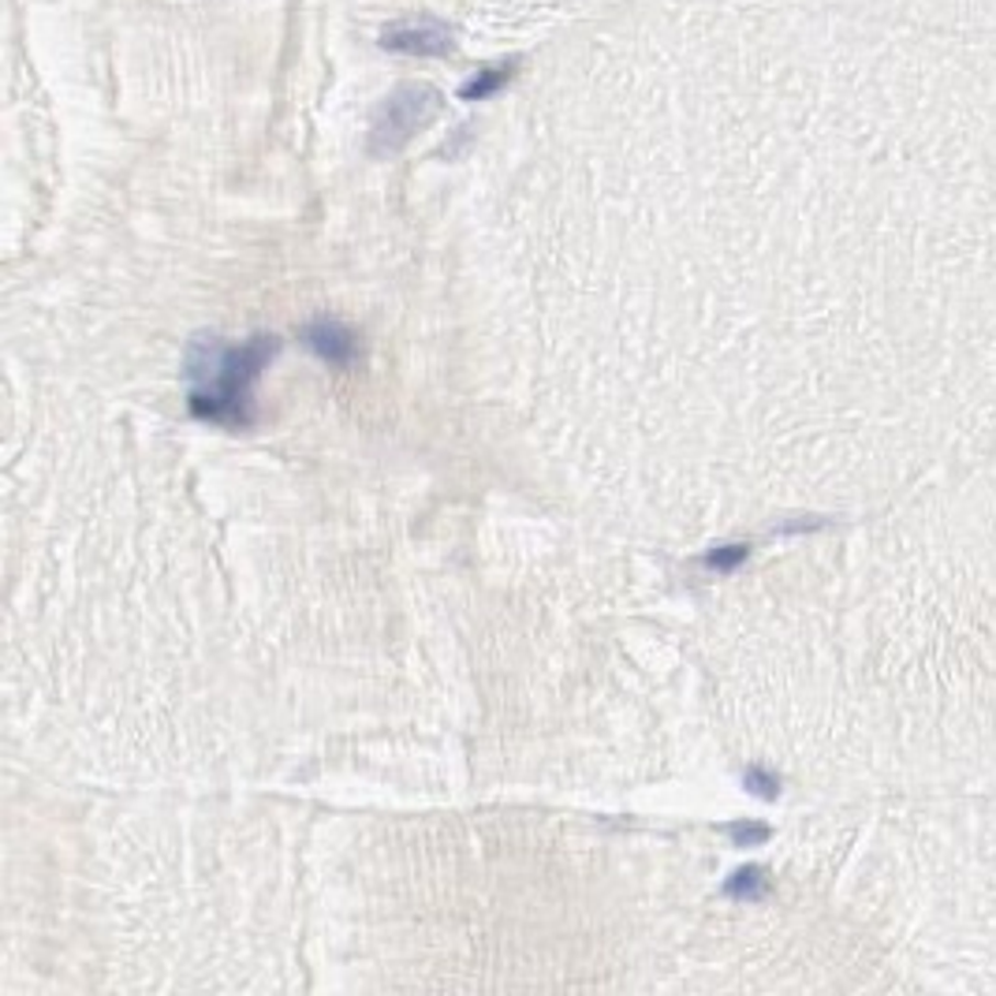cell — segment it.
<instances>
[{
	"instance_id": "cell-1",
	"label": "cell",
	"mask_w": 996,
	"mask_h": 996,
	"mask_svg": "<svg viewBox=\"0 0 996 996\" xmlns=\"http://www.w3.org/2000/svg\"><path fill=\"white\" fill-rule=\"evenodd\" d=\"M866 586L870 761L918 798H996V452L918 485Z\"/></svg>"
},
{
	"instance_id": "cell-2",
	"label": "cell",
	"mask_w": 996,
	"mask_h": 996,
	"mask_svg": "<svg viewBox=\"0 0 996 996\" xmlns=\"http://www.w3.org/2000/svg\"><path fill=\"white\" fill-rule=\"evenodd\" d=\"M892 851L910 985L996 989V798H922Z\"/></svg>"
},
{
	"instance_id": "cell-3",
	"label": "cell",
	"mask_w": 996,
	"mask_h": 996,
	"mask_svg": "<svg viewBox=\"0 0 996 996\" xmlns=\"http://www.w3.org/2000/svg\"><path fill=\"white\" fill-rule=\"evenodd\" d=\"M280 340L258 333L239 347L221 344L217 336H199L187 351V378L194 381L187 407L199 422L221 429H247L254 422V381L277 359Z\"/></svg>"
},
{
	"instance_id": "cell-4",
	"label": "cell",
	"mask_w": 996,
	"mask_h": 996,
	"mask_svg": "<svg viewBox=\"0 0 996 996\" xmlns=\"http://www.w3.org/2000/svg\"><path fill=\"white\" fill-rule=\"evenodd\" d=\"M437 109L440 93L429 82H403V87H396L389 98H381V105L370 116V154H400L437 116Z\"/></svg>"
},
{
	"instance_id": "cell-5",
	"label": "cell",
	"mask_w": 996,
	"mask_h": 996,
	"mask_svg": "<svg viewBox=\"0 0 996 996\" xmlns=\"http://www.w3.org/2000/svg\"><path fill=\"white\" fill-rule=\"evenodd\" d=\"M384 53L396 56H448L456 53V34L448 23H440L434 15H415V19H396L389 23L378 37Z\"/></svg>"
},
{
	"instance_id": "cell-6",
	"label": "cell",
	"mask_w": 996,
	"mask_h": 996,
	"mask_svg": "<svg viewBox=\"0 0 996 996\" xmlns=\"http://www.w3.org/2000/svg\"><path fill=\"white\" fill-rule=\"evenodd\" d=\"M299 340L325 366H333V370H347V366H355V359H359V336L347 325L333 322V317H317V322L303 325L299 328Z\"/></svg>"
},
{
	"instance_id": "cell-7",
	"label": "cell",
	"mask_w": 996,
	"mask_h": 996,
	"mask_svg": "<svg viewBox=\"0 0 996 996\" xmlns=\"http://www.w3.org/2000/svg\"><path fill=\"white\" fill-rule=\"evenodd\" d=\"M515 68L519 64L515 60H504V64H493V68H482V71H474L471 79L459 87V98L463 101H485V98H493V93H501L507 82L515 79Z\"/></svg>"
},
{
	"instance_id": "cell-8",
	"label": "cell",
	"mask_w": 996,
	"mask_h": 996,
	"mask_svg": "<svg viewBox=\"0 0 996 996\" xmlns=\"http://www.w3.org/2000/svg\"><path fill=\"white\" fill-rule=\"evenodd\" d=\"M765 892H769V877H765V870L761 866L736 870L728 877V885H725V896L743 899V904H758V899H765Z\"/></svg>"
},
{
	"instance_id": "cell-9",
	"label": "cell",
	"mask_w": 996,
	"mask_h": 996,
	"mask_svg": "<svg viewBox=\"0 0 996 996\" xmlns=\"http://www.w3.org/2000/svg\"><path fill=\"white\" fill-rule=\"evenodd\" d=\"M747 557H750V545H717V549L706 557V568L728 575V571H736Z\"/></svg>"
},
{
	"instance_id": "cell-10",
	"label": "cell",
	"mask_w": 996,
	"mask_h": 996,
	"mask_svg": "<svg viewBox=\"0 0 996 996\" xmlns=\"http://www.w3.org/2000/svg\"><path fill=\"white\" fill-rule=\"evenodd\" d=\"M728 836L736 848H758L769 840V829L765 825H728Z\"/></svg>"
}]
</instances>
